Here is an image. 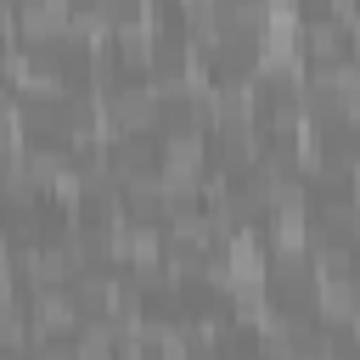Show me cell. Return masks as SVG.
<instances>
[{
  "label": "cell",
  "instance_id": "obj_1",
  "mask_svg": "<svg viewBox=\"0 0 360 360\" xmlns=\"http://www.w3.org/2000/svg\"><path fill=\"white\" fill-rule=\"evenodd\" d=\"M34 321H39V332H45V326H68V321H73V298L56 292V287H39V292H34Z\"/></svg>",
  "mask_w": 360,
  "mask_h": 360
},
{
  "label": "cell",
  "instance_id": "obj_2",
  "mask_svg": "<svg viewBox=\"0 0 360 360\" xmlns=\"http://www.w3.org/2000/svg\"><path fill=\"white\" fill-rule=\"evenodd\" d=\"M22 68H28V56H22V39H17V45H11V73H22ZM34 84H39L45 96H56V90H62V84H56V73H34Z\"/></svg>",
  "mask_w": 360,
  "mask_h": 360
}]
</instances>
